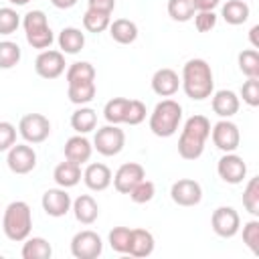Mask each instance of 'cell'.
Wrapping results in <instances>:
<instances>
[{
    "label": "cell",
    "instance_id": "22",
    "mask_svg": "<svg viewBox=\"0 0 259 259\" xmlns=\"http://www.w3.org/2000/svg\"><path fill=\"white\" fill-rule=\"evenodd\" d=\"M154 235L146 229H132V235H130V249H127V255L132 257H148L154 253Z\"/></svg>",
    "mask_w": 259,
    "mask_h": 259
},
{
    "label": "cell",
    "instance_id": "19",
    "mask_svg": "<svg viewBox=\"0 0 259 259\" xmlns=\"http://www.w3.org/2000/svg\"><path fill=\"white\" fill-rule=\"evenodd\" d=\"M63 152H65V160L75 162V164L81 166V164L89 162V158L93 154V146L83 134H77V136H73V138H69L65 142Z\"/></svg>",
    "mask_w": 259,
    "mask_h": 259
},
{
    "label": "cell",
    "instance_id": "8",
    "mask_svg": "<svg viewBox=\"0 0 259 259\" xmlns=\"http://www.w3.org/2000/svg\"><path fill=\"white\" fill-rule=\"evenodd\" d=\"M101 251H103V241L91 229L79 231L71 239V255L75 259H97Z\"/></svg>",
    "mask_w": 259,
    "mask_h": 259
},
{
    "label": "cell",
    "instance_id": "46",
    "mask_svg": "<svg viewBox=\"0 0 259 259\" xmlns=\"http://www.w3.org/2000/svg\"><path fill=\"white\" fill-rule=\"evenodd\" d=\"M221 4V0H194L196 10H214Z\"/></svg>",
    "mask_w": 259,
    "mask_h": 259
},
{
    "label": "cell",
    "instance_id": "49",
    "mask_svg": "<svg viewBox=\"0 0 259 259\" xmlns=\"http://www.w3.org/2000/svg\"><path fill=\"white\" fill-rule=\"evenodd\" d=\"M10 4H14V6H24V4H28L30 0H8Z\"/></svg>",
    "mask_w": 259,
    "mask_h": 259
},
{
    "label": "cell",
    "instance_id": "16",
    "mask_svg": "<svg viewBox=\"0 0 259 259\" xmlns=\"http://www.w3.org/2000/svg\"><path fill=\"white\" fill-rule=\"evenodd\" d=\"M40 204H42V210H45L49 217L59 219V217H65V214L71 210L73 200H71L67 188H61V186H59V188H49V190L42 194Z\"/></svg>",
    "mask_w": 259,
    "mask_h": 259
},
{
    "label": "cell",
    "instance_id": "48",
    "mask_svg": "<svg viewBox=\"0 0 259 259\" xmlns=\"http://www.w3.org/2000/svg\"><path fill=\"white\" fill-rule=\"evenodd\" d=\"M257 32H259V24H255V26L249 30V38H251L253 49H259V38H257Z\"/></svg>",
    "mask_w": 259,
    "mask_h": 259
},
{
    "label": "cell",
    "instance_id": "5",
    "mask_svg": "<svg viewBox=\"0 0 259 259\" xmlns=\"http://www.w3.org/2000/svg\"><path fill=\"white\" fill-rule=\"evenodd\" d=\"M22 26H24V34H26V42L32 49H49L55 40V34L49 26L47 14L42 10H30L24 14L22 18Z\"/></svg>",
    "mask_w": 259,
    "mask_h": 259
},
{
    "label": "cell",
    "instance_id": "4",
    "mask_svg": "<svg viewBox=\"0 0 259 259\" xmlns=\"http://www.w3.org/2000/svg\"><path fill=\"white\" fill-rule=\"evenodd\" d=\"M182 121V105L174 99H162L150 113V130L158 138H170L178 132Z\"/></svg>",
    "mask_w": 259,
    "mask_h": 259
},
{
    "label": "cell",
    "instance_id": "45",
    "mask_svg": "<svg viewBox=\"0 0 259 259\" xmlns=\"http://www.w3.org/2000/svg\"><path fill=\"white\" fill-rule=\"evenodd\" d=\"M87 4H89L91 10L105 12V14H111L113 8H115V0H87Z\"/></svg>",
    "mask_w": 259,
    "mask_h": 259
},
{
    "label": "cell",
    "instance_id": "47",
    "mask_svg": "<svg viewBox=\"0 0 259 259\" xmlns=\"http://www.w3.org/2000/svg\"><path fill=\"white\" fill-rule=\"evenodd\" d=\"M51 4L59 10H67V8H73L77 4V0H51Z\"/></svg>",
    "mask_w": 259,
    "mask_h": 259
},
{
    "label": "cell",
    "instance_id": "43",
    "mask_svg": "<svg viewBox=\"0 0 259 259\" xmlns=\"http://www.w3.org/2000/svg\"><path fill=\"white\" fill-rule=\"evenodd\" d=\"M194 26L198 32H210L217 26L214 10H196L194 12Z\"/></svg>",
    "mask_w": 259,
    "mask_h": 259
},
{
    "label": "cell",
    "instance_id": "1",
    "mask_svg": "<svg viewBox=\"0 0 259 259\" xmlns=\"http://www.w3.org/2000/svg\"><path fill=\"white\" fill-rule=\"evenodd\" d=\"M180 85L186 93V97L194 101H202L212 95L214 91V79L212 69L204 59H190L182 67Z\"/></svg>",
    "mask_w": 259,
    "mask_h": 259
},
{
    "label": "cell",
    "instance_id": "21",
    "mask_svg": "<svg viewBox=\"0 0 259 259\" xmlns=\"http://www.w3.org/2000/svg\"><path fill=\"white\" fill-rule=\"evenodd\" d=\"M71 208H73L75 219H77L81 225H93V223L97 221V217H99V204H97V200H95L91 194H81V196H77V198L73 200Z\"/></svg>",
    "mask_w": 259,
    "mask_h": 259
},
{
    "label": "cell",
    "instance_id": "15",
    "mask_svg": "<svg viewBox=\"0 0 259 259\" xmlns=\"http://www.w3.org/2000/svg\"><path fill=\"white\" fill-rule=\"evenodd\" d=\"M144 178H146V170H144L142 164H138V162H125V164H121L117 168V172L113 174L111 182H113V188L117 192L127 194Z\"/></svg>",
    "mask_w": 259,
    "mask_h": 259
},
{
    "label": "cell",
    "instance_id": "26",
    "mask_svg": "<svg viewBox=\"0 0 259 259\" xmlns=\"http://www.w3.org/2000/svg\"><path fill=\"white\" fill-rule=\"evenodd\" d=\"M85 47V34L75 28V26H67L61 30L59 34V49L63 55H77L81 49Z\"/></svg>",
    "mask_w": 259,
    "mask_h": 259
},
{
    "label": "cell",
    "instance_id": "25",
    "mask_svg": "<svg viewBox=\"0 0 259 259\" xmlns=\"http://www.w3.org/2000/svg\"><path fill=\"white\" fill-rule=\"evenodd\" d=\"M109 34L119 45H132L138 38V26L134 20L115 18L113 22H109Z\"/></svg>",
    "mask_w": 259,
    "mask_h": 259
},
{
    "label": "cell",
    "instance_id": "18",
    "mask_svg": "<svg viewBox=\"0 0 259 259\" xmlns=\"http://www.w3.org/2000/svg\"><path fill=\"white\" fill-rule=\"evenodd\" d=\"M239 95L231 89H221V91H214L212 93V99H210V107L212 111L221 117V119H229L233 117L237 111H239Z\"/></svg>",
    "mask_w": 259,
    "mask_h": 259
},
{
    "label": "cell",
    "instance_id": "41",
    "mask_svg": "<svg viewBox=\"0 0 259 259\" xmlns=\"http://www.w3.org/2000/svg\"><path fill=\"white\" fill-rule=\"evenodd\" d=\"M241 97L251 107L259 105V77H247V81L241 87Z\"/></svg>",
    "mask_w": 259,
    "mask_h": 259
},
{
    "label": "cell",
    "instance_id": "30",
    "mask_svg": "<svg viewBox=\"0 0 259 259\" xmlns=\"http://www.w3.org/2000/svg\"><path fill=\"white\" fill-rule=\"evenodd\" d=\"M95 81H85V83H73L67 85V97L75 105H85L95 97Z\"/></svg>",
    "mask_w": 259,
    "mask_h": 259
},
{
    "label": "cell",
    "instance_id": "27",
    "mask_svg": "<svg viewBox=\"0 0 259 259\" xmlns=\"http://www.w3.org/2000/svg\"><path fill=\"white\" fill-rule=\"evenodd\" d=\"M95 125H97V113H95V109H91V107H79V109H75L73 113H71V127L77 132V134H89V132H93L95 130Z\"/></svg>",
    "mask_w": 259,
    "mask_h": 259
},
{
    "label": "cell",
    "instance_id": "36",
    "mask_svg": "<svg viewBox=\"0 0 259 259\" xmlns=\"http://www.w3.org/2000/svg\"><path fill=\"white\" fill-rule=\"evenodd\" d=\"M22 53L20 47L12 40H2L0 42V69H12L18 65Z\"/></svg>",
    "mask_w": 259,
    "mask_h": 259
},
{
    "label": "cell",
    "instance_id": "11",
    "mask_svg": "<svg viewBox=\"0 0 259 259\" xmlns=\"http://www.w3.org/2000/svg\"><path fill=\"white\" fill-rule=\"evenodd\" d=\"M210 138L212 144L221 150V152H235L241 144V134L237 123H233L231 119H221L212 125L210 130Z\"/></svg>",
    "mask_w": 259,
    "mask_h": 259
},
{
    "label": "cell",
    "instance_id": "13",
    "mask_svg": "<svg viewBox=\"0 0 259 259\" xmlns=\"http://www.w3.org/2000/svg\"><path fill=\"white\" fill-rule=\"evenodd\" d=\"M217 172L227 184H241L247 176V164L235 152H225V156L217 164Z\"/></svg>",
    "mask_w": 259,
    "mask_h": 259
},
{
    "label": "cell",
    "instance_id": "37",
    "mask_svg": "<svg viewBox=\"0 0 259 259\" xmlns=\"http://www.w3.org/2000/svg\"><path fill=\"white\" fill-rule=\"evenodd\" d=\"M130 235H132V229L127 227H113L109 231V247L115 251V253H127L130 249Z\"/></svg>",
    "mask_w": 259,
    "mask_h": 259
},
{
    "label": "cell",
    "instance_id": "38",
    "mask_svg": "<svg viewBox=\"0 0 259 259\" xmlns=\"http://www.w3.org/2000/svg\"><path fill=\"white\" fill-rule=\"evenodd\" d=\"M130 198L136 202V204H146V202H150L152 198H154V194H156V186H154V182L152 180H140L130 192Z\"/></svg>",
    "mask_w": 259,
    "mask_h": 259
},
{
    "label": "cell",
    "instance_id": "7",
    "mask_svg": "<svg viewBox=\"0 0 259 259\" xmlns=\"http://www.w3.org/2000/svg\"><path fill=\"white\" fill-rule=\"evenodd\" d=\"M18 134L26 144H40L51 136V121L42 113H26L18 121Z\"/></svg>",
    "mask_w": 259,
    "mask_h": 259
},
{
    "label": "cell",
    "instance_id": "12",
    "mask_svg": "<svg viewBox=\"0 0 259 259\" xmlns=\"http://www.w3.org/2000/svg\"><path fill=\"white\" fill-rule=\"evenodd\" d=\"M6 164L14 174H28L36 166V152L28 144H14L8 150Z\"/></svg>",
    "mask_w": 259,
    "mask_h": 259
},
{
    "label": "cell",
    "instance_id": "28",
    "mask_svg": "<svg viewBox=\"0 0 259 259\" xmlns=\"http://www.w3.org/2000/svg\"><path fill=\"white\" fill-rule=\"evenodd\" d=\"M53 247L42 237H26L22 245V257L24 259H51Z\"/></svg>",
    "mask_w": 259,
    "mask_h": 259
},
{
    "label": "cell",
    "instance_id": "35",
    "mask_svg": "<svg viewBox=\"0 0 259 259\" xmlns=\"http://www.w3.org/2000/svg\"><path fill=\"white\" fill-rule=\"evenodd\" d=\"M243 206L249 214H259V176L249 178L245 190H243Z\"/></svg>",
    "mask_w": 259,
    "mask_h": 259
},
{
    "label": "cell",
    "instance_id": "14",
    "mask_svg": "<svg viewBox=\"0 0 259 259\" xmlns=\"http://www.w3.org/2000/svg\"><path fill=\"white\" fill-rule=\"evenodd\" d=\"M170 198L178 206H196L202 200V188L192 178H180L170 188Z\"/></svg>",
    "mask_w": 259,
    "mask_h": 259
},
{
    "label": "cell",
    "instance_id": "6",
    "mask_svg": "<svg viewBox=\"0 0 259 259\" xmlns=\"http://www.w3.org/2000/svg\"><path fill=\"white\" fill-rule=\"evenodd\" d=\"M125 146V134L123 130H119V125L107 123L103 127H99L95 132L93 138V148L101 154V156H117Z\"/></svg>",
    "mask_w": 259,
    "mask_h": 259
},
{
    "label": "cell",
    "instance_id": "34",
    "mask_svg": "<svg viewBox=\"0 0 259 259\" xmlns=\"http://www.w3.org/2000/svg\"><path fill=\"white\" fill-rule=\"evenodd\" d=\"M109 22H111V18L105 12H97V10L87 8V12L83 14V26H85L87 32L99 34V32H103V30L109 28Z\"/></svg>",
    "mask_w": 259,
    "mask_h": 259
},
{
    "label": "cell",
    "instance_id": "44",
    "mask_svg": "<svg viewBox=\"0 0 259 259\" xmlns=\"http://www.w3.org/2000/svg\"><path fill=\"white\" fill-rule=\"evenodd\" d=\"M16 144V127L10 121H0V152H8Z\"/></svg>",
    "mask_w": 259,
    "mask_h": 259
},
{
    "label": "cell",
    "instance_id": "23",
    "mask_svg": "<svg viewBox=\"0 0 259 259\" xmlns=\"http://www.w3.org/2000/svg\"><path fill=\"white\" fill-rule=\"evenodd\" d=\"M81 176H83L81 174V166L75 164V162H69V160L57 164V168L53 172V178H55V182L61 188H73V186H77L79 180H81Z\"/></svg>",
    "mask_w": 259,
    "mask_h": 259
},
{
    "label": "cell",
    "instance_id": "33",
    "mask_svg": "<svg viewBox=\"0 0 259 259\" xmlns=\"http://www.w3.org/2000/svg\"><path fill=\"white\" fill-rule=\"evenodd\" d=\"M239 71L245 77H259V53L257 49H245L237 57Z\"/></svg>",
    "mask_w": 259,
    "mask_h": 259
},
{
    "label": "cell",
    "instance_id": "40",
    "mask_svg": "<svg viewBox=\"0 0 259 259\" xmlns=\"http://www.w3.org/2000/svg\"><path fill=\"white\" fill-rule=\"evenodd\" d=\"M20 26V16L14 8H0V34H12Z\"/></svg>",
    "mask_w": 259,
    "mask_h": 259
},
{
    "label": "cell",
    "instance_id": "39",
    "mask_svg": "<svg viewBox=\"0 0 259 259\" xmlns=\"http://www.w3.org/2000/svg\"><path fill=\"white\" fill-rule=\"evenodd\" d=\"M243 243L253 255H259V221L251 219L243 225Z\"/></svg>",
    "mask_w": 259,
    "mask_h": 259
},
{
    "label": "cell",
    "instance_id": "32",
    "mask_svg": "<svg viewBox=\"0 0 259 259\" xmlns=\"http://www.w3.org/2000/svg\"><path fill=\"white\" fill-rule=\"evenodd\" d=\"M196 12L194 0H168V14L176 22H188Z\"/></svg>",
    "mask_w": 259,
    "mask_h": 259
},
{
    "label": "cell",
    "instance_id": "17",
    "mask_svg": "<svg viewBox=\"0 0 259 259\" xmlns=\"http://www.w3.org/2000/svg\"><path fill=\"white\" fill-rule=\"evenodd\" d=\"M180 87V77L174 69L162 67L152 75V91L160 97H172Z\"/></svg>",
    "mask_w": 259,
    "mask_h": 259
},
{
    "label": "cell",
    "instance_id": "9",
    "mask_svg": "<svg viewBox=\"0 0 259 259\" xmlns=\"http://www.w3.org/2000/svg\"><path fill=\"white\" fill-rule=\"evenodd\" d=\"M210 227L212 231L223 237V239H231L239 233L241 229V217L233 206H219L212 210L210 217Z\"/></svg>",
    "mask_w": 259,
    "mask_h": 259
},
{
    "label": "cell",
    "instance_id": "3",
    "mask_svg": "<svg viewBox=\"0 0 259 259\" xmlns=\"http://www.w3.org/2000/svg\"><path fill=\"white\" fill-rule=\"evenodd\" d=\"M32 229V210L24 200H12L2 214V231L4 235L14 241L22 243Z\"/></svg>",
    "mask_w": 259,
    "mask_h": 259
},
{
    "label": "cell",
    "instance_id": "24",
    "mask_svg": "<svg viewBox=\"0 0 259 259\" xmlns=\"http://www.w3.org/2000/svg\"><path fill=\"white\" fill-rule=\"evenodd\" d=\"M249 14H251V8L245 0H227L221 8V16L225 18L227 24H233V26L247 22Z\"/></svg>",
    "mask_w": 259,
    "mask_h": 259
},
{
    "label": "cell",
    "instance_id": "29",
    "mask_svg": "<svg viewBox=\"0 0 259 259\" xmlns=\"http://www.w3.org/2000/svg\"><path fill=\"white\" fill-rule=\"evenodd\" d=\"M65 79H67V85L95 81V67L89 61H77V63L69 65V69L65 71Z\"/></svg>",
    "mask_w": 259,
    "mask_h": 259
},
{
    "label": "cell",
    "instance_id": "2",
    "mask_svg": "<svg viewBox=\"0 0 259 259\" xmlns=\"http://www.w3.org/2000/svg\"><path fill=\"white\" fill-rule=\"evenodd\" d=\"M210 136V121L204 115H192L184 121L178 138V154L184 160H198Z\"/></svg>",
    "mask_w": 259,
    "mask_h": 259
},
{
    "label": "cell",
    "instance_id": "10",
    "mask_svg": "<svg viewBox=\"0 0 259 259\" xmlns=\"http://www.w3.org/2000/svg\"><path fill=\"white\" fill-rule=\"evenodd\" d=\"M65 55L61 51H53V49H45L38 53V57L34 59V71L38 77L42 79H57L65 73Z\"/></svg>",
    "mask_w": 259,
    "mask_h": 259
},
{
    "label": "cell",
    "instance_id": "20",
    "mask_svg": "<svg viewBox=\"0 0 259 259\" xmlns=\"http://www.w3.org/2000/svg\"><path fill=\"white\" fill-rule=\"evenodd\" d=\"M111 170L105 166V164H101V162H93V164H89L87 168H85V172H83V182H85V186L89 188V190H95V192H101V190H105L109 184H111Z\"/></svg>",
    "mask_w": 259,
    "mask_h": 259
},
{
    "label": "cell",
    "instance_id": "42",
    "mask_svg": "<svg viewBox=\"0 0 259 259\" xmlns=\"http://www.w3.org/2000/svg\"><path fill=\"white\" fill-rule=\"evenodd\" d=\"M146 105L140 101V99H130L127 103V109H125V119L123 123H130V125H140L144 119H146Z\"/></svg>",
    "mask_w": 259,
    "mask_h": 259
},
{
    "label": "cell",
    "instance_id": "31",
    "mask_svg": "<svg viewBox=\"0 0 259 259\" xmlns=\"http://www.w3.org/2000/svg\"><path fill=\"white\" fill-rule=\"evenodd\" d=\"M127 103H130L127 97H113V99H109L105 103V107H103V117L107 119V123H113V125L123 123Z\"/></svg>",
    "mask_w": 259,
    "mask_h": 259
}]
</instances>
